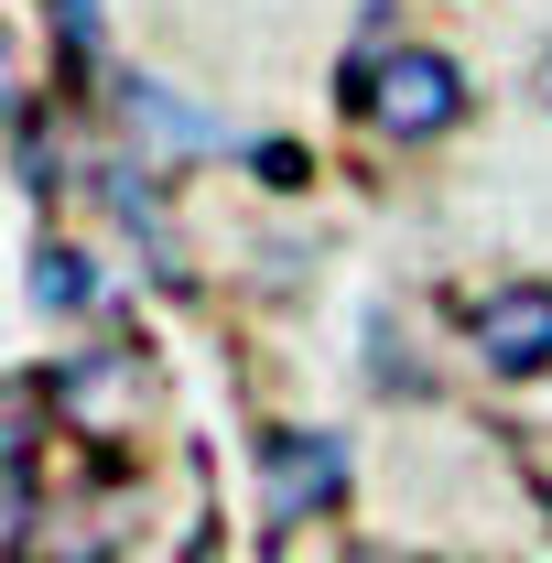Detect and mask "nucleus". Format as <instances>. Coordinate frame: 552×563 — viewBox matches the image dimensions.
Listing matches in <instances>:
<instances>
[{
  "mask_svg": "<svg viewBox=\"0 0 552 563\" xmlns=\"http://www.w3.org/2000/svg\"><path fill=\"white\" fill-rule=\"evenodd\" d=\"M346 109L390 141H444L466 120V76L444 44H390V55H346Z\"/></svg>",
  "mask_w": 552,
  "mask_h": 563,
  "instance_id": "f257e3e1",
  "label": "nucleus"
},
{
  "mask_svg": "<svg viewBox=\"0 0 552 563\" xmlns=\"http://www.w3.org/2000/svg\"><path fill=\"white\" fill-rule=\"evenodd\" d=\"M44 401L66 422L76 444H131L141 422H152V357L131 336H98V347H66L44 368Z\"/></svg>",
  "mask_w": 552,
  "mask_h": 563,
  "instance_id": "f03ea898",
  "label": "nucleus"
},
{
  "mask_svg": "<svg viewBox=\"0 0 552 563\" xmlns=\"http://www.w3.org/2000/svg\"><path fill=\"white\" fill-rule=\"evenodd\" d=\"M346 477H357V455H346V433H325V422H272L261 433V520L272 531L325 520L346 498Z\"/></svg>",
  "mask_w": 552,
  "mask_h": 563,
  "instance_id": "7ed1b4c3",
  "label": "nucleus"
},
{
  "mask_svg": "<svg viewBox=\"0 0 552 563\" xmlns=\"http://www.w3.org/2000/svg\"><path fill=\"white\" fill-rule=\"evenodd\" d=\"M477 368L487 379H542L552 368V282H498L477 303Z\"/></svg>",
  "mask_w": 552,
  "mask_h": 563,
  "instance_id": "20e7f679",
  "label": "nucleus"
},
{
  "mask_svg": "<svg viewBox=\"0 0 552 563\" xmlns=\"http://www.w3.org/2000/svg\"><path fill=\"white\" fill-rule=\"evenodd\" d=\"M98 207H109V217H120V228L141 239V250H152V272H163V282H185V239H174V207L141 185V163H98Z\"/></svg>",
  "mask_w": 552,
  "mask_h": 563,
  "instance_id": "39448f33",
  "label": "nucleus"
},
{
  "mask_svg": "<svg viewBox=\"0 0 552 563\" xmlns=\"http://www.w3.org/2000/svg\"><path fill=\"white\" fill-rule=\"evenodd\" d=\"M120 120H131L141 141H163V152H217V120L185 109L174 87H152V76H120Z\"/></svg>",
  "mask_w": 552,
  "mask_h": 563,
  "instance_id": "423d86ee",
  "label": "nucleus"
},
{
  "mask_svg": "<svg viewBox=\"0 0 552 563\" xmlns=\"http://www.w3.org/2000/svg\"><path fill=\"white\" fill-rule=\"evenodd\" d=\"M33 303H55V314H87V303H98V261H87L76 239L33 250Z\"/></svg>",
  "mask_w": 552,
  "mask_h": 563,
  "instance_id": "0eeeda50",
  "label": "nucleus"
},
{
  "mask_svg": "<svg viewBox=\"0 0 552 563\" xmlns=\"http://www.w3.org/2000/svg\"><path fill=\"white\" fill-rule=\"evenodd\" d=\"M55 44H66V76H98V0H44Z\"/></svg>",
  "mask_w": 552,
  "mask_h": 563,
  "instance_id": "6e6552de",
  "label": "nucleus"
},
{
  "mask_svg": "<svg viewBox=\"0 0 552 563\" xmlns=\"http://www.w3.org/2000/svg\"><path fill=\"white\" fill-rule=\"evenodd\" d=\"M542 98H552V44H542Z\"/></svg>",
  "mask_w": 552,
  "mask_h": 563,
  "instance_id": "1a4fd4ad",
  "label": "nucleus"
},
{
  "mask_svg": "<svg viewBox=\"0 0 552 563\" xmlns=\"http://www.w3.org/2000/svg\"><path fill=\"white\" fill-rule=\"evenodd\" d=\"M261 563H292V553H281V542H272V553H261Z\"/></svg>",
  "mask_w": 552,
  "mask_h": 563,
  "instance_id": "9d476101",
  "label": "nucleus"
},
{
  "mask_svg": "<svg viewBox=\"0 0 552 563\" xmlns=\"http://www.w3.org/2000/svg\"><path fill=\"white\" fill-rule=\"evenodd\" d=\"M412 563H433V553H412Z\"/></svg>",
  "mask_w": 552,
  "mask_h": 563,
  "instance_id": "9b49d317",
  "label": "nucleus"
}]
</instances>
